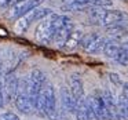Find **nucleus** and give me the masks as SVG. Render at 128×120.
I'll use <instances>...</instances> for the list:
<instances>
[{
    "label": "nucleus",
    "mask_w": 128,
    "mask_h": 120,
    "mask_svg": "<svg viewBox=\"0 0 128 120\" xmlns=\"http://www.w3.org/2000/svg\"><path fill=\"white\" fill-rule=\"evenodd\" d=\"M2 119L3 120H20L18 114L12 113V112H6V113L2 114Z\"/></svg>",
    "instance_id": "nucleus-21"
},
{
    "label": "nucleus",
    "mask_w": 128,
    "mask_h": 120,
    "mask_svg": "<svg viewBox=\"0 0 128 120\" xmlns=\"http://www.w3.org/2000/svg\"><path fill=\"white\" fill-rule=\"evenodd\" d=\"M121 46H122V47H124V50L127 51V54H128V42H125L124 44H121Z\"/></svg>",
    "instance_id": "nucleus-23"
},
{
    "label": "nucleus",
    "mask_w": 128,
    "mask_h": 120,
    "mask_svg": "<svg viewBox=\"0 0 128 120\" xmlns=\"http://www.w3.org/2000/svg\"><path fill=\"white\" fill-rule=\"evenodd\" d=\"M43 2L44 0H21L18 3L12 4L11 9H10V14H8L10 20H14V21L20 20L21 17L26 15L33 9L40 7L43 4Z\"/></svg>",
    "instance_id": "nucleus-7"
},
{
    "label": "nucleus",
    "mask_w": 128,
    "mask_h": 120,
    "mask_svg": "<svg viewBox=\"0 0 128 120\" xmlns=\"http://www.w3.org/2000/svg\"><path fill=\"white\" fill-rule=\"evenodd\" d=\"M88 13H90V18L94 21V24L103 26L121 24L125 20V14L120 10H105L103 7H94Z\"/></svg>",
    "instance_id": "nucleus-3"
},
{
    "label": "nucleus",
    "mask_w": 128,
    "mask_h": 120,
    "mask_svg": "<svg viewBox=\"0 0 128 120\" xmlns=\"http://www.w3.org/2000/svg\"><path fill=\"white\" fill-rule=\"evenodd\" d=\"M18 2H21V0H11V6H12V4H15V3H18Z\"/></svg>",
    "instance_id": "nucleus-24"
},
{
    "label": "nucleus",
    "mask_w": 128,
    "mask_h": 120,
    "mask_svg": "<svg viewBox=\"0 0 128 120\" xmlns=\"http://www.w3.org/2000/svg\"><path fill=\"white\" fill-rule=\"evenodd\" d=\"M70 21L72 20L68 15L54 14L52 13L51 15H48L44 20H42L39 22V25L36 26V29H34V39H36V42L43 46L51 44L56 35V32L64 25L70 22Z\"/></svg>",
    "instance_id": "nucleus-1"
},
{
    "label": "nucleus",
    "mask_w": 128,
    "mask_h": 120,
    "mask_svg": "<svg viewBox=\"0 0 128 120\" xmlns=\"http://www.w3.org/2000/svg\"><path fill=\"white\" fill-rule=\"evenodd\" d=\"M105 28H106V32L109 33V36H112V39L114 40H121L128 36V29L122 24H114V25H109V26H105Z\"/></svg>",
    "instance_id": "nucleus-16"
},
{
    "label": "nucleus",
    "mask_w": 128,
    "mask_h": 120,
    "mask_svg": "<svg viewBox=\"0 0 128 120\" xmlns=\"http://www.w3.org/2000/svg\"><path fill=\"white\" fill-rule=\"evenodd\" d=\"M69 92L76 101H80L84 98V83L78 75H72L69 77Z\"/></svg>",
    "instance_id": "nucleus-10"
},
{
    "label": "nucleus",
    "mask_w": 128,
    "mask_h": 120,
    "mask_svg": "<svg viewBox=\"0 0 128 120\" xmlns=\"http://www.w3.org/2000/svg\"><path fill=\"white\" fill-rule=\"evenodd\" d=\"M120 48H121V46H120L118 40H114V39H106L105 42V46H103L102 48V53L105 54V57H108V58H112L114 59L117 55V53L120 51Z\"/></svg>",
    "instance_id": "nucleus-17"
},
{
    "label": "nucleus",
    "mask_w": 128,
    "mask_h": 120,
    "mask_svg": "<svg viewBox=\"0 0 128 120\" xmlns=\"http://www.w3.org/2000/svg\"><path fill=\"white\" fill-rule=\"evenodd\" d=\"M114 61L118 62L120 65H122V66H125V65H128V54L127 51L124 50V47L121 46V48H120V51L117 53L116 58H114Z\"/></svg>",
    "instance_id": "nucleus-18"
},
{
    "label": "nucleus",
    "mask_w": 128,
    "mask_h": 120,
    "mask_svg": "<svg viewBox=\"0 0 128 120\" xmlns=\"http://www.w3.org/2000/svg\"><path fill=\"white\" fill-rule=\"evenodd\" d=\"M91 2V6L94 7H110L113 4L112 0H90Z\"/></svg>",
    "instance_id": "nucleus-19"
},
{
    "label": "nucleus",
    "mask_w": 128,
    "mask_h": 120,
    "mask_svg": "<svg viewBox=\"0 0 128 120\" xmlns=\"http://www.w3.org/2000/svg\"><path fill=\"white\" fill-rule=\"evenodd\" d=\"M81 37H83V32L78 31V29H73L72 33L69 35V37H68L66 42L64 43V46H62V50H66V51L76 50V48L80 46Z\"/></svg>",
    "instance_id": "nucleus-13"
},
{
    "label": "nucleus",
    "mask_w": 128,
    "mask_h": 120,
    "mask_svg": "<svg viewBox=\"0 0 128 120\" xmlns=\"http://www.w3.org/2000/svg\"><path fill=\"white\" fill-rule=\"evenodd\" d=\"M106 39L103 36H100V35L88 33V35H83L81 42H80V47L88 54H98L102 51Z\"/></svg>",
    "instance_id": "nucleus-6"
},
{
    "label": "nucleus",
    "mask_w": 128,
    "mask_h": 120,
    "mask_svg": "<svg viewBox=\"0 0 128 120\" xmlns=\"http://www.w3.org/2000/svg\"><path fill=\"white\" fill-rule=\"evenodd\" d=\"M109 79H110V81L114 86H122V80L117 73H110V75H109Z\"/></svg>",
    "instance_id": "nucleus-20"
},
{
    "label": "nucleus",
    "mask_w": 128,
    "mask_h": 120,
    "mask_svg": "<svg viewBox=\"0 0 128 120\" xmlns=\"http://www.w3.org/2000/svg\"><path fill=\"white\" fill-rule=\"evenodd\" d=\"M74 29V26H73V22L70 21V22H68L66 25H64L61 29H59L58 32H56L55 37H54L52 43L56 46V47L62 48V46H64V43L66 42V39L69 37V35L72 33V31Z\"/></svg>",
    "instance_id": "nucleus-12"
},
{
    "label": "nucleus",
    "mask_w": 128,
    "mask_h": 120,
    "mask_svg": "<svg viewBox=\"0 0 128 120\" xmlns=\"http://www.w3.org/2000/svg\"><path fill=\"white\" fill-rule=\"evenodd\" d=\"M87 103H88L90 110L92 112V116L95 120H109L108 119V110H106V105L103 101L102 92L95 91L87 98Z\"/></svg>",
    "instance_id": "nucleus-5"
},
{
    "label": "nucleus",
    "mask_w": 128,
    "mask_h": 120,
    "mask_svg": "<svg viewBox=\"0 0 128 120\" xmlns=\"http://www.w3.org/2000/svg\"><path fill=\"white\" fill-rule=\"evenodd\" d=\"M102 97H103V101H105V105H106V110H108V119L109 120H120L121 117H120L118 110H117V103H116V99L113 98V94L109 90H103Z\"/></svg>",
    "instance_id": "nucleus-9"
},
{
    "label": "nucleus",
    "mask_w": 128,
    "mask_h": 120,
    "mask_svg": "<svg viewBox=\"0 0 128 120\" xmlns=\"http://www.w3.org/2000/svg\"><path fill=\"white\" fill-rule=\"evenodd\" d=\"M74 114H76V119L77 120H92L94 119L92 112L90 110L88 103H87V98H83V99L77 101Z\"/></svg>",
    "instance_id": "nucleus-14"
},
{
    "label": "nucleus",
    "mask_w": 128,
    "mask_h": 120,
    "mask_svg": "<svg viewBox=\"0 0 128 120\" xmlns=\"http://www.w3.org/2000/svg\"><path fill=\"white\" fill-rule=\"evenodd\" d=\"M34 109L47 119L56 120V94L51 84L46 83V86L43 87Z\"/></svg>",
    "instance_id": "nucleus-2"
},
{
    "label": "nucleus",
    "mask_w": 128,
    "mask_h": 120,
    "mask_svg": "<svg viewBox=\"0 0 128 120\" xmlns=\"http://www.w3.org/2000/svg\"><path fill=\"white\" fill-rule=\"evenodd\" d=\"M14 103L18 110L24 114H29L32 112V109H33L29 94L28 92H24V91H17V94L14 97Z\"/></svg>",
    "instance_id": "nucleus-11"
},
{
    "label": "nucleus",
    "mask_w": 128,
    "mask_h": 120,
    "mask_svg": "<svg viewBox=\"0 0 128 120\" xmlns=\"http://www.w3.org/2000/svg\"><path fill=\"white\" fill-rule=\"evenodd\" d=\"M6 103V97H4V87H3V81H0V109L4 106Z\"/></svg>",
    "instance_id": "nucleus-22"
},
{
    "label": "nucleus",
    "mask_w": 128,
    "mask_h": 120,
    "mask_svg": "<svg viewBox=\"0 0 128 120\" xmlns=\"http://www.w3.org/2000/svg\"><path fill=\"white\" fill-rule=\"evenodd\" d=\"M18 84H20V79L17 77L14 70H10L4 75L3 80V87H4V97L7 101H12L18 91Z\"/></svg>",
    "instance_id": "nucleus-8"
},
{
    "label": "nucleus",
    "mask_w": 128,
    "mask_h": 120,
    "mask_svg": "<svg viewBox=\"0 0 128 120\" xmlns=\"http://www.w3.org/2000/svg\"><path fill=\"white\" fill-rule=\"evenodd\" d=\"M52 13L54 11L51 9H48V7H36V9H33L26 15H24V17H21L20 20H18L17 25H15V31H17L18 33H25L33 22L44 20L46 17L51 15Z\"/></svg>",
    "instance_id": "nucleus-4"
},
{
    "label": "nucleus",
    "mask_w": 128,
    "mask_h": 120,
    "mask_svg": "<svg viewBox=\"0 0 128 120\" xmlns=\"http://www.w3.org/2000/svg\"><path fill=\"white\" fill-rule=\"evenodd\" d=\"M61 99H62V106L65 108V110H68L69 113H74L76 106H77V101L72 97L68 87H64L61 90Z\"/></svg>",
    "instance_id": "nucleus-15"
}]
</instances>
